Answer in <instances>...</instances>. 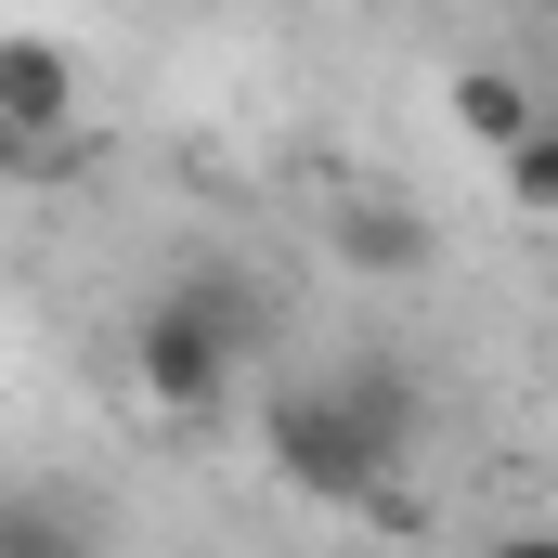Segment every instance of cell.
I'll use <instances>...</instances> for the list:
<instances>
[{"mask_svg": "<svg viewBox=\"0 0 558 558\" xmlns=\"http://www.w3.org/2000/svg\"><path fill=\"white\" fill-rule=\"evenodd\" d=\"M260 454H274L286 494L364 507V494L416 454V377H403L390 351H364V364H338V377H299V390L260 403Z\"/></svg>", "mask_w": 558, "mask_h": 558, "instance_id": "1", "label": "cell"}, {"mask_svg": "<svg viewBox=\"0 0 558 558\" xmlns=\"http://www.w3.org/2000/svg\"><path fill=\"white\" fill-rule=\"evenodd\" d=\"M494 169H507V208H520V221H558V118H533Z\"/></svg>", "mask_w": 558, "mask_h": 558, "instance_id": "6", "label": "cell"}, {"mask_svg": "<svg viewBox=\"0 0 558 558\" xmlns=\"http://www.w3.org/2000/svg\"><path fill=\"white\" fill-rule=\"evenodd\" d=\"M338 260H351V274H428V221L390 208V195H351V208H338Z\"/></svg>", "mask_w": 558, "mask_h": 558, "instance_id": "4", "label": "cell"}, {"mask_svg": "<svg viewBox=\"0 0 558 558\" xmlns=\"http://www.w3.org/2000/svg\"><path fill=\"white\" fill-rule=\"evenodd\" d=\"M0 546H78L65 507H0Z\"/></svg>", "mask_w": 558, "mask_h": 558, "instance_id": "7", "label": "cell"}, {"mask_svg": "<svg viewBox=\"0 0 558 558\" xmlns=\"http://www.w3.org/2000/svg\"><path fill=\"white\" fill-rule=\"evenodd\" d=\"M247 338H260V299H247L234 274L156 286V299L131 312V377H143V403H156V416H221Z\"/></svg>", "mask_w": 558, "mask_h": 558, "instance_id": "2", "label": "cell"}, {"mask_svg": "<svg viewBox=\"0 0 558 558\" xmlns=\"http://www.w3.org/2000/svg\"><path fill=\"white\" fill-rule=\"evenodd\" d=\"M65 131H78V52L39 26H0V156H39Z\"/></svg>", "mask_w": 558, "mask_h": 558, "instance_id": "3", "label": "cell"}, {"mask_svg": "<svg viewBox=\"0 0 558 558\" xmlns=\"http://www.w3.org/2000/svg\"><path fill=\"white\" fill-rule=\"evenodd\" d=\"M441 105H454V131H468V143H494V156H507V143L546 118V105H533L507 65H454V92H441Z\"/></svg>", "mask_w": 558, "mask_h": 558, "instance_id": "5", "label": "cell"}]
</instances>
